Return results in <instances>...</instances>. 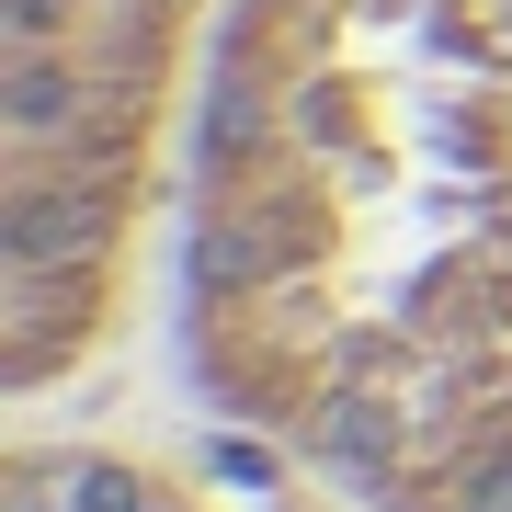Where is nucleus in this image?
<instances>
[{"label":"nucleus","mask_w":512,"mask_h":512,"mask_svg":"<svg viewBox=\"0 0 512 512\" xmlns=\"http://www.w3.org/2000/svg\"><path fill=\"white\" fill-rule=\"evenodd\" d=\"M0 23H12V57H46V46H57V23H69V0H12Z\"/></svg>","instance_id":"nucleus-4"},{"label":"nucleus","mask_w":512,"mask_h":512,"mask_svg":"<svg viewBox=\"0 0 512 512\" xmlns=\"http://www.w3.org/2000/svg\"><path fill=\"white\" fill-rule=\"evenodd\" d=\"M80 512H148V490L126 467H92V478H80Z\"/></svg>","instance_id":"nucleus-5"},{"label":"nucleus","mask_w":512,"mask_h":512,"mask_svg":"<svg viewBox=\"0 0 512 512\" xmlns=\"http://www.w3.org/2000/svg\"><path fill=\"white\" fill-rule=\"evenodd\" d=\"M0 262H12L23 285H57V274H80V262H103V183L92 171L23 183L12 205H0Z\"/></svg>","instance_id":"nucleus-1"},{"label":"nucleus","mask_w":512,"mask_h":512,"mask_svg":"<svg viewBox=\"0 0 512 512\" xmlns=\"http://www.w3.org/2000/svg\"><path fill=\"white\" fill-rule=\"evenodd\" d=\"M444 512H512V444H478L456 467V490H444Z\"/></svg>","instance_id":"nucleus-3"},{"label":"nucleus","mask_w":512,"mask_h":512,"mask_svg":"<svg viewBox=\"0 0 512 512\" xmlns=\"http://www.w3.org/2000/svg\"><path fill=\"white\" fill-rule=\"evenodd\" d=\"M0 114H12V137H69L80 114H92V80H80L69 57H12V80H0Z\"/></svg>","instance_id":"nucleus-2"}]
</instances>
